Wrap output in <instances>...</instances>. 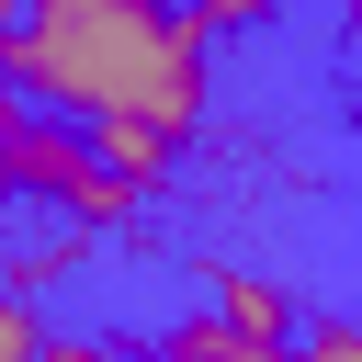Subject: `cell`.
<instances>
[{
    "instance_id": "6da1fadb",
    "label": "cell",
    "mask_w": 362,
    "mask_h": 362,
    "mask_svg": "<svg viewBox=\"0 0 362 362\" xmlns=\"http://www.w3.org/2000/svg\"><path fill=\"white\" fill-rule=\"evenodd\" d=\"M204 23L181 0H23L0 68L34 113L68 124H158L170 147L204 124Z\"/></svg>"
},
{
    "instance_id": "7a4b0ae2",
    "label": "cell",
    "mask_w": 362,
    "mask_h": 362,
    "mask_svg": "<svg viewBox=\"0 0 362 362\" xmlns=\"http://www.w3.org/2000/svg\"><path fill=\"white\" fill-rule=\"evenodd\" d=\"M0 204H57V226L102 238V226H124L147 192H136V181H113L68 113H34V102H11V113H0Z\"/></svg>"
},
{
    "instance_id": "3957f363",
    "label": "cell",
    "mask_w": 362,
    "mask_h": 362,
    "mask_svg": "<svg viewBox=\"0 0 362 362\" xmlns=\"http://www.w3.org/2000/svg\"><path fill=\"white\" fill-rule=\"evenodd\" d=\"M204 272H215V305H204V317H226V328H238V339H260V351H283V339H294V294H283L272 272H238V260H204Z\"/></svg>"
},
{
    "instance_id": "277c9868",
    "label": "cell",
    "mask_w": 362,
    "mask_h": 362,
    "mask_svg": "<svg viewBox=\"0 0 362 362\" xmlns=\"http://www.w3.org/2000/svg\"><path fill=\"white\" fill-rule=\"evenodd\" d=\"M136 362H260V339H238L226 317H181V328H158Z\"/></svg>"
},
{
    "instance_id": "5b68a950",
    "label": "cell",
    "mask_w": 362,
    "mask_h": 362,
    "mask_svg": "<svg viewBox=\"0 0 362 362\" xmlns=\"http://www.w3.org/2000/svg\"><path fill=\"white\" fill-rule=\"evenodd\" d=\"M45 351V328H34V294H11L0 283V362H34Z\"/></svg>"
},
{
    "instance_id": "8992f818",
    "label": "cell",
    "mask_w": 362,
    "mask_h": 362,
    "mask_svg": "<svg viewBox=\"0 0 362 362\" xmlns=\"http://www.w3.org/2000/svg\"><path fill=\"white\" fill-rule=\"evenodd\" d=\"M283 351H294V362H362V328H339V317H328V328H294Z\"/></svg>"
},
{
    "instance_id": "52a82bcc",
    "label": "cell",
    "mask_w": 362,
    "mask_h": 362,
    "mask_svg": "<svg viewBox=\"0 0 362 362\" xmlns=\"http://www.w3.org/2000/svg\"><path fill=\"white\" fill-rule=\"evenodd\" d=\"M204 34H238V23H260V11H283V0H181Z\"/></svg>"
},
{
    "instance_id": "ba28073f",
    "label": "cell",
    "mask_w": 362,
    "mask_h": 362,
    "mask_svg": "<svg viewBox=\"0 0 362 362\" xmlns=\"http://www.w3.org/2000/svg\"><path fill=\"white\" fill-rule=\"evenodd\" d=\"M34 362H136V351H113V339H45Z\"/></svg>"
},
{
    "instance_id": "9c48e42d",
    "label": "cell",
    "mask_w": 362,
    "mask_h": 362,
    "mask_svg": "<svg viewBox=\"0 0 362 362\" xmlns=\"http://www.w3.org/2000/svg\"><path fill=\"white\" fill-rule=\"evenodd\" d=\"M11 102H23V90H11V68H0V113H11Z\"/></svg>"
},
{
    "instance_id": "30bf717a",
    "label": "cell",
    "mask_w": 362,
    "mask_h": 362,
    "mask_svg": "<svg viewBox=\"0 0 362 362\" xmlns=\"http://www.w3.org/2000/svg\"><path fill=\"white\" fill-rule=\"evenodd\" d=\"M351 57H362V0H351Z\"/></svg>"
},
{
    "instance_id": "8fae6325",
    "label": "cell",
    "mask_w": 362,
    "mask_h": 362,
    "mask_svg": "<svg viewBox=\"0 0 362 362\" xmlns=\"http://www.w3.org/2000/svg\"><path fill=\"white\" fill-rule=\"evenodd\" d=\"M260 362H294V351H260Z\"/></svg>"
}]
</instances>
